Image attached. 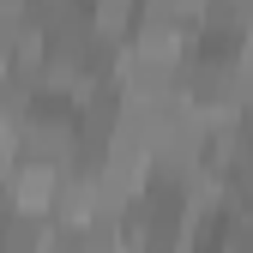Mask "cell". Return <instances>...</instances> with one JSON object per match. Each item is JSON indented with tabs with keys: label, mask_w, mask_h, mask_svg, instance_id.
<instances>
[{
	"label": "cell",
	"mask_w": 253,
	"mask_h": 253,
	"mask_svg": "<svg viewBox=\"0 0 253 253\" xmlns=\"http://www.w3.org/2000/svg\"><path fill=\"white\" fill-rule=\"evenodd\" d=\"M84 133H79V109L67 90H37L24 103L12 139H6V163H24V169H73Z\"/></svg>",
	"instance_id": "6da1fadb"
},
{
	"label": "cell",
	"mask_w": 253,
	"mask_h": 253,
	"mask_svg": "<svg viewBox=\"0 0 253 253\" xmlns=\"http://www.w3.org/2000/svg\"><path fill=\"white\" fill-rule=\"evenodd\" d=\"M24 90H18V79L0 67V151H6V139H12V126H18V115H24Z\"/></svg>",
	"instance_id": "3957f363"
},
{
	"label": "cell",
	"mask_w": 253,
	"mask_h": 253,
	"mask_svg": "<svg viewBox=\"0 0 253 253\" xmlns=\"http://www.w3.org/2000/svg\"><path fill=\"white\" fill-rule=\"evenodd\" d=\"M247 79H253V60L187 48L175 90H181V103L199 109L205 121H241V109H247Z\"/></svg>",
	"instance_id": "7a4b0ae2"
}]
</instances>
